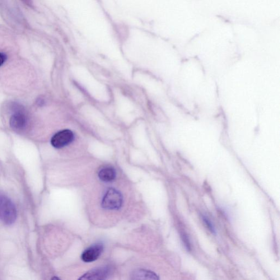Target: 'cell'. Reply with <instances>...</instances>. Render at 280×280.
Returning a JSON list of instances; mask_svg holds the SVG:
<instances>
[{
    "label": "cell",
    "instance_id": "cell-1",
    "mask_svg": "<svg viewBox=\"0 0 280 280\" xmlns=\"http://www.w3.org/2000/svg\"><path fill=\"white\" fill-rule=\"evenodd\" d=\"M17 216L15 204L7 196L0 193V220L4 225H11L15 222Z\"/></svg>",
    "mask_w": 280,
    "mask_h": 280
},
{
    "label": "cell",
    "instance_id": "cell-2",
    "mask_svg": "<svg viewBox=\"0 0 280 280\" xmlns=\"http://www.w3.org/2000/svg\"><path fill=\"white\" fill-rule=\"evenodd\" d=\"M12 115L9 120V124L14 130L22 132L26 129L29 120L24 107L21 105L13 103L11 106Z\"/></svg>",
    "mask_w": 280,
    "mask_h": 280
},
{
    "label": "cell",
    "instance_id": "cell-3",
    "mask_svg": "<svg viewBox=\"0 0 280 280\" xmlns=\"http://www.w3.org/2000/svg\"><path fill=\"white\" fill-rule=\"evenodd\" d=\"M123 204V196L117 190L111 188L107 190L101 202L102 208L110 210H118Z\"/></svg>",
    "mask_w": 280,
    "mask_h": 280
},
{
    "label": "cell",
    "instance_id": "cell-4",
    "mask_svg": "<svg viewBox=\"0 0 280 280\" xmlns=\"http://www.w3.org/2000/svg\"><path fill=\"white\" fill-rule=\"evenodd\" d=\"M74 135L70 130H64L56 133L51 139V144L56 148H61L71 143Z\"/></svg>",
    "mask_w": 280,
    "mask_h": 280
},
{
    "label": "cell",
    "instance_id": "cell-5",
    "mask_svg": "<svg viewBox=\"0 0 280 280\" xmlns=\"http://www.w3.org/2000/svg\"><path fill=\"white\" fill-rule=\"evenodd\" d=\"M103 250L104 246L101 244L93 245L83 252L81 258L83 262L86 263L94 262L99 258Z\"/></svg>",
    "mask_w": 280,
    "mask_h": 280
},
{
    "label": "cell",
    "instance_id": "cell-6",
    "mask_svg": "<svg viewBox=\"0 0 280 280\" xmlns=\"http://www.w3.org/2000/svg\"><path fill=\"white\" fill-rule=\"evenodd\" d=\"M111 272L109 267H101L91 270L80 278L82 280H102L109 276Z\"/></svg>",
    "mask_w": 280,
    "mask_h": 280
},
{
    "label": "cell",
    "instance_id": "cell-7",
    "mask_svg": "<svg viewBox=\"0 0 280 280\" xmlns=\"http://www.w3.org/2000/svg\"><path fill=\"white\" fill-rule=\"evenodd\" d=\"M116 177V171L112 167L104 168L100 171L99 173V179L102 181L106 182V183L114 181Z\"/></svg>",
    "mask_w": 280,
    "mask_h": 280
},
{
    "label": "cell",
    "instance_id": "cell-8",
    "mask_svg": "<svg viewBox=\"0 0 280 280\" xmlns=\"http://www.w3.org/2000/svg\"><path fill=\"white\" fill-rule=\"evenodd\" d=\"M134 276L136 277V279H159L157 275L155 273L149 271H146V270H141V271H138L135 273Z\"/></svg>",
    "mask_w": 280,
    "mask_h": 280
},
{
    "label": "cell",
    "instance_id": "cell-9",
    "mask_svg": "<svg viewBox=\"0 0 280 280\" xmlns=\"http://www.w3.org/2000/svg\"><path fill=\"white\" fill-rule=\"evenodd\" d=\"M203 220L205 225H206L209 229V230L213 233V234H215V229H214L212 223L209 220V219L206 217L203 216Z\"/></svg>",
    "mask_w": 280,
    "mask_h": 280
},
{
    "label": "cell",
    "instance_id": "cell-10",
    "mask_svg": "<svg viewBox=\"0 0 280 280\" xmlns=\"http://www.w3.org/2000/svg\"><path fill=\"white\" fill-rule=\"evenodd\" d=\"M182 239H183V241L186 249L188 251H190L191 249L190 244L187 236L185 234H183L182 235Z\"/></svg>",
    "mask_w": 280,
    "mask_h": 280
},
{
    "label": "cell",
    "instance_id": "cell-11",
    "mask_svg": "<svg viewBox=\"0 0 280 280\" xmlns=\"http://www.w3.org/2000/svg\"><path fill=\"white\" fill-rule=\"evenodd\" d=\"M7 56L4 53L0 52V67L6 62Z\"/></svg>",
    "mask_w": 280,
    "mask_h": 280
},
{
    "label": "cell",
    "instance_id": "cell-12",
    "mask_svg": "<svg viewBox=\"0 0 280 280\" xmlns=\"http://www.w3.org/2000/svg\"><path fill=\"white\" fill-rule=\"evenodd\" d=\"M36 102L37 104H38L39 106H42L44 104V100L43 99H41V98H40V99H38V100H37Z\"/></svg>",
    "mask_w": 280,
    "mask_h": 280
}]
</instances>
